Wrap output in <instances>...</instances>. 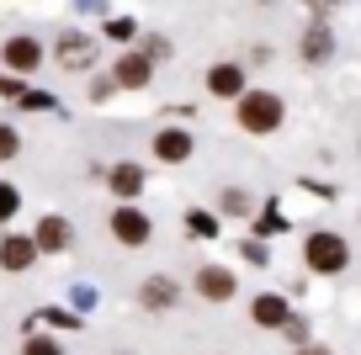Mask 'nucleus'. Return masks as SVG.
Wrapping results in <instances>:
<instances>
[{"mask_svg":"<svg viewBox=\"0 0 361 355\" xmlns=\"http://www.w3.org/2000/svg\"><path fill=\"white\" fill-rule=\"evenodd\" d=\"M37 58H43V54H37V43H32V37H11V43H6V64H11L16 75L37 69Z\"/></svg>","mask_w":361,"mask_h":355,"instance_id":"0eeeda50","label":"nucleus"},{"mask_svg":"<svg viewBox=\"0 0 361 355\" xmlns=\"http://www.w3.org/2000/svg\"><path fill=\"white\" fill-rule=\"evenodd\" d=\"M255 323H266V329L287 323V302L282 297H255Z\"/></svg>","mask_w":361,"mask_h":355,"instance_id":"9b49d317","label":"nucleus"},{"mask_svg":"<svg viewBox=\"0 0 361 355\" xmlns=\"http://www.w3.org/2000/svg\"><path fill=\"white\" fill-rule=\"evenodd\" d=\"M32 255H37V239H6V244H0V266L6 270H27Z\"/></svg>","mask_w":361,"mask_h":355,"instance_id":"39448f33","label":"nucleus"},{"mask_svg":"<svg viewBox=\"0 0 361 355\" xmlns=\"http://www.w3.org/2000/svg\"><path fill=\"white\" fill-rule=\"evenodd\" d=\"M27 355H59V344L54 340H32V344H27Z\"/></svg>","mask_w":361,"mask_h":355,"instance_id":"a211bd4d","label":"nucleus"},{"mask_svg":"<svg viewBox=\"0 0 361 355\" xmlns=\"http://www.w3.org/2000/svg\"><path fill=\"white\" fill-rule=\"evenodd\" d=\"M276 123H282V101L271 96V90H250V96L239 101V127H245V133H271Z\"/></svg>","mask_w":361,"mask_h":355,"instance_id":"f257e3e1","label":"nucleus"},{"mask_svg":"<svg viewBox=\"0 0 361 355\" xmlns=\"http://www.w3.org/2000/svg\"><path fill=\"white\" fill-rule=\"evenodd\" d=\"M11 207H16V197H11V191H0V218H6Z\"/></svg>","mask_w":361,"mask_h":355,"instance_id":"6ab92c4d","label":"nucleus"},{"mask_svg":"<svg viewBox=\"0 0 361 355\" xmlns=\"http://www.w3.org/2000/svg\"><path fill=\"white\" fill-rule=\"evenodd\" d=\"M112 191L117 197H138V191H144V170L138 165H117L112 170Z\"/></svg>","mask_w":361,"mask_h":355,"instance_id":"9d476101","label":"nucleus"},{"mask_svg":"<svg viewBox=\"0 0 361 355\" xmlns=\"http://www.w3.org/2000/svg\"><path fill=\"white\" fill-rule=\"evenodd\" d=\"M207 85H213V96H239V90H245V80H239L234 64H218L213 75H207Z\"/></svg>","mask_w":361,"mask_h":355,"instance_id":"1a4fd4ad","label":"nucleus"},{"mask_svg":"<svg viewBox=\"0 0 361 355\" xmlns=\"http://www.w3.org/2000/svg\"><path fill=\"white\" fill-rule=\"evenodd\" d=\"M117 85H149V58H123L117 64Z\"/></svg>","mask_w":361,"mask_h":355,"instance_id":"f8f14e48","label":"nucleus"},{"mask_svg":"<svg viewBox=\"0 0 361 355\" xmlns=\"http://www.w3.org/2000/svg\"><path fill=\"white\" fill-rule=\"evenodd\" d=\"M303 54H308V58H324V54H329V32H324V27H308Z\"/></svg>","mask_w":361,"mask_h":355,"instance_id":"2eb2a0df","label":"nucleus"},{"mask_svg":"<svg viewBox=\"0 0 361 355\" xmlns=\"http://www.w3.org/2000/svg\"><path fill=\"white\" fill-rule=\"evenodd\" d=\"M197 292H202V297H213V302H228V297H234V276H228V270H218V266H207L202 276H197Z\"/></svg>","mask_w":361,"mask_h":355,"instance_id":"20e7f679","label":"nucleus"},{"mask_svg":"<svg viewBox=\"0 0 361 355\" xmlns=\"http://www.w3.org/2000/svg\"><path fill=\"white\" fill-rule=\"evenodd\" d=\"M303 255H308V266H314L319 276H335V270H345L350 249H345V239H340V233H314Z\"/></svg>","mask_w":361,"mask_h":355,"instance_id":"f03ea898","label":"nucleus"},{"mask_svg":"<svg viewBox=\"0 0 361 355\" xmlns=\"http://www.w3.org/2000/svg\"><path fill=\"white\" fill-rule=\"evenodd\" d=\"M112 233L123 239V244H144V239H149V218H144V212H133V207H123L112 218Z\"/></svg>","mask_w":361,"mask_h":355,"instance_id":"7ed1b4c3","label":"nucleus"},{"mask_svg":"<svg viewBox=\"0 0 361 355\" xmlns=\"http://www.w3.org/2000/svg\"><path fill=\"white\" fill-rule=\"evenodd\" d=\"M170 302H176V287H170V281H149L144 287V308H170Z\"/></svg>","mask_w":361,"mask_h":355,"instance_id":"4468645a","label":"nucleus"},{"mask_svg":"<svg viewBox=\"0 0 361 355\" xmlns=\"http://www.w3.org/2000/svg\"><path fill=\"white\" fill-rule=\"evenodd\" d=\"M303 355H329V350H303Z\"/></svg>","mask_w":361,"mask_h":355,"instance_id":"aec40b11","label":"nucleus"},{"mask_svg":"<svg viewBox=\"0 0 361 355\" xmlns=\"http://www.w3.org/2000/svg\"><path fill=\"white\" fill-rule=\"evenodd\" d=\"M69 244V223L64 218H43L37 223V249H64Z\"/></svg>","mask_w":361,"mask_h":355,"instance_id":"6e6552de","label":"nucleus"},{"mask_svg":"<svg viewBox=\"0 0 361 355\" xmlns=\"http://www.w3.org/2000/svg\"><path fill=\"white\" fill-rule=\"evenodd\" d=\"M59 58H64L69 69H80L90 58V43H85V37H59Z\"/></svg>","mask_w":361,"mask_h":355,"instance_id":"ddd939ff","label":"nucleus"},{"mask_svg":"<svg viewBox=\"0 0 361 355\" xmlns=\"http://www.w3.org/2000/svg\"><path fill=\"white\" fill-rule=\"evenodd\" d=\"M186 223H192V233H202V239H207V233H218V228H213V218H207V212H192V218H186Z\"/></svg>","mask_w":361,"mask_h":355,"instance_id":"dca6fc26","label":"nucleus"},{"mask_svg":"<svg viewBox=\"0 0 361 355\" xmlns=\"http://www.w3.org/2000/svg\"><path fill=\"white\" fill-rule=\"evenodd\" d=\"M16 154V133H11V127H0V159H11Z\"/></svg>","mask_w":361,"mask_h":355,"instance_id":"f3484780","label":"nucleus"},{"mask_svg":"<svg viewBox=\"0 0 361 355\" xmlns=\"http://www.w3.org/2000/svg\"><path fill=\"white\" fill-rule=\"evenodd\" d=\"M154 154L165 159V165H176V159H186V154H192V138L180 133V127H165V133L154 138Z\"/></svg>","mask_w":361,"mask_h":355,"instance_id":"423d86ee","label":"nucleus"}]
</instances>
